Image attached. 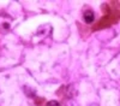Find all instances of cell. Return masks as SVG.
Here are the masks:
<instances>
[{
    "label": "cell",
    "mask_w": 120,
    "mask_h": 106,
    "mask_svg": "<svg viewBox=\"0 0 120 106\" xmlns=\"http://www.w3.org/2000/svg\"><path fill=\"white\" fill-rule=\"evenodd\" d=\"M83 18H84V22L85 23H93L94 22V19H95V15H94V12L91 11V10H86V11L84 12V15H83Z\"/></svg>",
    "instance_id": "cell-3"
},
{
    "label": "cell",
    "mask_w": 120,
    "mask_h": 106,
    "mask_svg": "<svg viewBox=\"0 0 120 106\" xmlns=\"http://www.w3.org/2000/svg\"><path fill=\"white\" fill-rule=\"evenodd\" d=\"M90 106H98V105H97V104H91Z\"/></svg>",
    "instance_id": "cell-5"
},
{
    "label": "cell",
    "mask_w": 120,
    "mask_h": 106,
    "mask_svg": "<svg viewBox=\"0 0 120 106\" xmlns=\"http://www.w3.org/2000/svg\"><path fill=\"white\" fill-rule=\"evenodd\" d=\"M46 106H61V105H60L58 101H55V100H52V101H48Z\"/></svg>",
    "instance_id": "cell-4"
},
{
    "label": "cell",
    "mask_w": 120,
    "mask_h": 106,
    "mask_svg": "<svg viewBox=\"0 0 120 106\" xmlns=\"http://www.w3.org/2000/svg\"><path fill=\"white\" fill-rule=\"evenodd\" d=\"M11 28V17L7 15H0V33H7Z\"/></svg>",
    "instance_id": "cell-2"
},
{
    "label": "cell",
    "mask_w": 120,
    "mask_h": 106,
    "mask_svg": "<svg viewBox=\"0 0 120 106\" xmlns=\"http://www.w3.org/2000/svg\"><path fill=\"white\" fill-rule=\"evenodd\" d=\"M103 12H105V16L93 27L94 30H98V29L107 28L109 25L116 23L119 21V18H120V12L118 11V8H115V7L113 8V7H108V5H105L103 6Z\"/></svg>",
    "instance_id": "cell-1"
}]
</instances>
